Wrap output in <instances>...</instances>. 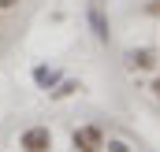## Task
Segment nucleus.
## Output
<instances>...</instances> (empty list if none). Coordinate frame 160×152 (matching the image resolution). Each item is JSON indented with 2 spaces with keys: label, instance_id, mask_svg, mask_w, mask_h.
<instances>
[{
  "label": "nucleus",
  "instance_id": "f257e3e1",
  "mask_svg": "<svg viewBox=\"0 0 160 152\" xmlns=\"http://www.w3.org/2000/svg\"><path fill=\"white\" fill-rule=\"evenodd\" d=\"M75 152H104V130L101 126H78L71 134Z\"/></svg>",
  "mask_w": 160,
  "mask_h": 152
},
{
  "label": "nucleus",
  "instance_id": "f03ea898",
  "mask_svg": "<svg viewBox=\"0 0 160 152\" xmlns=\"http://www.w3.org/2000/svg\"><path fill=\"white\" fill-rule=\"evenodd\" d=\"M19 149L22 152H48L52 149L48 126H30V130H22V134H19Z\"/></svg>",
  "mask_w": 160,
  "mask_h": 152
},
{
  "label": "nucleus",
  "instance_id": "7ed1b4c3",
  "mask_svg": "<svg viewBox=\"0 0 160 152\" xmlns=\"http://www.w3.org/2000/svg\"><path fill=\"white\" fill-rule=\"evenodd\" d=\"M86 19H89V30H93V37L101 41V45H108L112 30H108V19H104V11H101V0H89V7H86Z\"/></svg>",
  "mask_w": 160,
  "mask_h": 152
},
{
  "label": "nucleus",
  "instance_id": "20e7f679",
  "mask_svg": "<svg viewBox=\"0 0 160 152\" xmlns=\"http://www.w3.org/2000/svg\"><path fill=\"white\" fill-rule=\"evenodd\" d=\"M127 67L130 71H153L157 67V52L153 48H134V52H127Z\"/></svg>",
  "mask_w": 160,
  "mask_h": 152
},
{
  "label": "nucleus",
  "instance_id": "39448f33",
  "mask_svg": "<svg viewBox=\"0 0 160 152\" xmlns=\"http://www.w3.org/2000/svg\"><path fill=\"white\" fill-rule=\"evenodd\" d=\"M34 82H38L41 89H48V85H56V82H60V71H48V67H38V71H34Z\"/></svg>",
  "mask_w": 160,
  "mask_h": 152
},
{
  "label": "nucleus",
  "instance_id": "423d86ee",
  "mask_svg": "<svg viewBox=\"0 0 160 152\" xmlns=\"http://www.w3.org/2000/svg\"><path fill=\"white\" fill-rule=\"evenodd\" d=\"M75 89H78V85H75V82H63V85H60V89H56V93H52V97H67V93H75Z\"/></svg>",
  "mask_w": 160,
  "mask_h": 152
},
{
  "label": "nucleus",
  "instance_id": "0eeeda50",
  "mask_svg": "<svg viewBox=\"0 0 160 152\" xmlns=\"http://www.w3.org/2000/svg\"><path fill=\"white\" fill-rule=\"evenodd\" d=\"M104 149H108V152H130L123 141H104Z\"/></svg>",
  "mask_w": 160,
  "mask_h": 152
},
{
  "label": "nucleus",
  "instance_id": "6e6552de",
  "mask_svg": "<svg viewBox=\"0 0 160 152\" xmlns=\"http://www.w3.org/2000/svg\"><path fill=\"white\" fill-rule=\"evenodd\" d=\"M19 7V0H0V11H15Z\"/></svg>",
  "mask_w": 160,
  "mask_h": 152
},
{
  "label": "nucleus",
  "instance_id": "1a4fd4ad",
  "mask_svg": "<svg viewBox=\"0 0 160 152\" xmlns=\"http://www.w3.org/2000/svg\"><path fill=\"white\" fill-rule=\"evenodd\" d=\"M149 89H153V97H160V78L153 82V85H149Z\"/></svg>",
  "mask_w": 160,
  "mask_h": 152
}]
</instances>
